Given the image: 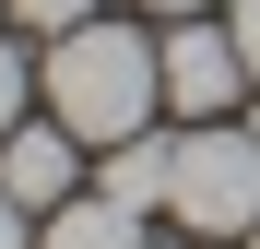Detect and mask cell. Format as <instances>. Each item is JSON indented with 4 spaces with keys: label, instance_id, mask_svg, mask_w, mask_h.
I'll return each mask as SVG.
<instances>
[{
    "label": "cell",
    "instance_id": "4",
    "mask_svg": "<svg viewBox=\"0 0 260 249\" xmlns=\"http://www.w3.org/2000/svg\"><path fill=\"white\" fill-rule=\"evenodd\" d=\"M71 178H83V143L59 131V119H48V131H12V143H0V190H12L24 214H59V202H71Z\"/></svg>",
    "mask_w": 260,
    "mask_h": 249
},
{
    "label": "cell",
    "instance_id": "8",
    "mask_svg": "<svg viewBox=\"0 0 260 249\" xmlns=\"http://www.w3.org/2000/svg\"><path fill=\"white\" fill-rule=\"evenodd\" d=\"M24 131V48H0V143Z\"/></svg>",
    "mask_w": 260,
    "mask_h": 249
},
{
    "label": "cell",
    "instance_id": "6",
    "mask_svg": "<svg viewBox=\"0 0 260 249\" xmlns=\"http://www.w3.org/2000/svg\"><path fill=\"white\" fill-rule=\"evenodd\" d=\"M36 249H154V237H142V214H130V202H107V190L83 202V190H71L59 214L36 226Z\"/></svg>",
    "mask_w": 260,
    "mask_h": 249
},
{
    "label": "cell",
    "instance_id": "1",
    "mask_svg": "<svg viewBox=\"0 0 260 249\" xmlns=\"http://www.w3.org/2000/svg\"><path fill=\"white\" fill-rule=\"evenodd\" d=\"M48 119L71 143H130V131H154V107H166V48L154 36H130V24H71L48 36Z\"/></svg>",
    "mask_w": 260,
    "mask_h": 249
},
{
    "label": "cell",
    "instance_id": "12",
    "mask_svg": "<svg viewBox=\"0 0 260 249\" xmlns=\"http://www.w3.org/2000/svg\"><path fill=\"white\" fill-rule=\"evenodd\" d=\"M248 249H260V226H248Z\"/></svg>",
    "mask_w": 260,
    "mask_h": 249
},
{
    "label": "cell",
    "instance_id": "3",
    "mask_svg": "<svg viewBox=\"0 0 260 249\" xmlns=\"http://www.w3.org/2000/svg\"><path fill=\"white\" fill-rule=\"evenodd\" d=\"M237 95H248L237 24H189L178 12V36H166V107H178V119H225Z\"/></svg>",
    "mask_w": 260,
    "mask_h": 249
},
{
    "label": "cell",
    "instance_id": "7",
    "mask_svg": "<svg viewBox=\"0 0 260 249\" xmlns=\"http://www.w3.org/2000/svg\"><path fill=\"white\" fill-rule=\"evenodd\" d=\"M12 12H24L36 36H71V24H95V0H12Z\"/></svg>",
    "mask_w": 260,
    "mask_h": 249
},
{
    "label": "cell",
    "instance_id": "2",
    "mask_svg": "<svg viewBox=\"0 0 260 249\" xmlns=\"http://www.w3.org/2000/svg\"><path fill=\"white\" fill-rule=\"evenodd\" d=\"M166 214H178L189 237H248L260 226V131L189 119L178 131V178H166Z\"/></svg>",
    "mask_w": 260,
    "mask_h": 249
},
{
    "label": "cell",
    "instance_id": "9",
    "mask_svg": "<svg viewBox=\"0 0 260 249\" xmlns=\"http://www.w3.org/2000/svg\"><path fill=\"white\" fill-rule=\"evenodd\" d=\"M225 24H237V60H248V83H260V0H237Z\"/></svg>",
    "mask_w": 260,
    "mask_h": 249
},
{
    "label": "cell",
    "instance_id": "10",
    "mask_svg": "<svg viewBox=\"0 0 260 249\" xmlns=\"http://www.w3.org/2000/svg\"><path fill=\"white\" fill-rule=\"evenodd\" d=\"M0 249H36V214H24L12 190H0Z\"/></svg>",
    "mask_w": 260,
    "mask_h": 249
},
{
    "label": "cell",
    "instance_id": "5",
    "mask_svg": "<svg viewBox=\"0 0 260 249\" xmlns=\"http://www.w3.org/2000/svg\"><path fill=\"white\" fill-rule=\"evenodd\" d=\"M166 178H178V143H154V131L107 143V166H95V190H107V202H130V214H166Z\"/></svg>",
    "mask_w": 260,
    "mask_h": 249
},
{
    "label": "cell",
    "instance_id": "11",
    "mask_svg": "<svg viewBox=\"0 0 260 249\" xmlns=\"http://www.w3.org/2000/svg\"><path fill=\"white\" fill-rule=\"evenodd\" d=\"M154 12H213V0H154Z\"/></svg>",
    "mask_w": 260,
    "mask_h": 249
},
{
    "label": "cell",
    "instance_id": "13",
    "mask_svg": "<svg viewBox=\"0 0 260 249\" xmlns=\"http://www.w3.org/2000/svg\"><path fill=\"white\" fill-rule=\"evenodd\" d=\"M248 131H260V119H248Z\"/></svg>",
    "mask_w": 260,
    "mask_h": 249
}]
</instances>
